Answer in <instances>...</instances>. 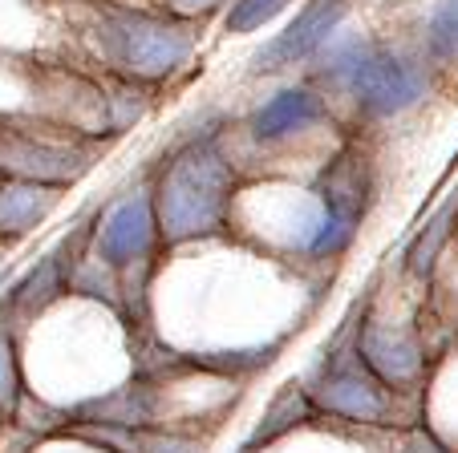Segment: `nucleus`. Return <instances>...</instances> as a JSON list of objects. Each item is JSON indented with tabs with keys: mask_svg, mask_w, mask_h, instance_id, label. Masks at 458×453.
I'll return each instance as SVG.
<instances>
[{
	"mask_svg": "<svg viewBox=\"0 0 458 453\" xmlns=\"http://www.w3.org/2000/svg\"><path fill=\"white\" fill-rule=\"evenodd\" d=\"M65 198V187H45V182H21L9 179L0 187V231L25 235L41 227Z\"/></svg>",
	"mask_w": 458,
	"mask_h": 453,
	"instance_id": "10",
	"label": "nucleus"
},
{
	"mask_svg": "<svg viewBox=\"0 0 458 453\" xmlns=\"http://www.w3.org/2000/svg\"><path fill=\"white\" fill-rule=\"evenodd\" d=\"M304 78L329 97L349 130L361 134V130L389 126L394 118L414 113L430 97L434 69L414 45H398L394 37L345 25L312 57Z\"/></svg>",
	"mask_w": 458,
	"mask_h": 453,
	"instance_id": "1",
	"label": "nucleus"
},
{
	"mask_svg": "<svg viewBox=\"0 0 458 453\" xmlns=\"http://www.w3.org/2000/svg\"><path fill=\"white\" fill-rule=\"evenodd\" d=\"M227 122L216 130H195L174 142L158 166L150 171V195H155L158 227L166 247L216 239L227 231L232 198L243 174L235 166L224 138Z\"/></svg>",
	"mask_w": 458,
	"mask_h": 453,
	"instance_id": "3",
	"label": "nucleus"
},
{
	"mask_svg": "<svg viewBox=\"0 0 458 453\" xmlns=\"http://www.w3.org/2000/svg\"><path fill=\"white\" fill-rule=\"evenodd\" d=\"M296 4H304V0H232L219 17V29L227 37H251L259 29L276 25L280 17H288Z\"/></svg>",
	"mask_w": 458,
	"mask_h": 453,
	"instance_id": "12",
	"label": "nucleus"
},
{
	"mask_svg": "<svg viewBox=\"0 0 458 453\" xmlns=\"http://www.w3.org/2000/svg\"><path fill=\"white\" fill-rule=\"evenodd\" d=\"M17 360H13V344L0 336V401L13 405L17 401Z\"/></svg>",
	"mask_w": 458,
	"mask_h": 453,
	"instance_id": "14",
	"label": "nucleus"
},
{
	"mask_svg": "<svg viewBox=\"0 0 458 453\" xmlns=\"http://www.w3.org/2000/svg\"><path fill=\"white\" fill-rule=\"evenodd\" d=\"M102 138L78 134L61 122H0V174L45 187H78L106 155Z\"/></svg>",
	"mask_w": 458,
	"mask_h": 453,
	"instance_id": "5",
	"label": "nucleus"
},
{
	"mask_svg": "<svg viewBox=\"0 0 458 453\" xmlns=\"http://www.w3.org/2000/svg\"><path fill=\"white\" fill-rule=\"evenodd\" d=\"M158 247H166V243H163V227H158L155 195H150V179H147L106 203V211L89 227L86 259L98 264L102 272L126 275L134 267H147L158 256Z\"/></svg>",
	"mask_w": 458,
	"mask_h": 453,
	"instance_id": "6",
	"label": "nucleus"
},
{
	"mask_svg": "<svg viewBox=\"0 0 458 453\" xmlns=\"http://www.w3.org/2000/svg\"><path fill=\"white\" fill-rule=\"evenodd\" d=\"M414 45L430 69L458 65V0H430L414 25Z\"/></svg>",
	"mask_w": 458,
	"mask_h": 453,
	"instance_id": "11",
	"label": "nucleus"
},
{
	"mask_svg": "<svg viewBox=\"0 0 458 453\" xmlns=\"http://www.w3.org/2000/svg\"><path fill=\"white\" fill-rule=\"evenodd\" d=\"M450 222H458V195L450 198V203L442 206V211L434 214L430 222H426L422 231H418V239L410 243V251H406V272L410 275L426 280V275L434 272V259H438L442 243L450 239Z\"/></svg>",
	"mask_w": 458,
	"mask_h": 453,
	"instance_id": "13",
	"label": "nucleus"
},
{
	"mask_svg": "<svg viewBox=\"0 0 458 453\" xmlns=\"http://www.w3.org/2000/svg\"><path fill=\"white\" fill-rule=\"evenodd\" d=\"M86 69L134 86H174L187 78L203 49V25L171 17L150 0H89L78 21Z\"/></svg>",
	"mask_w": 458,
	"mask_h": 453,
	"instance_id": "2",
	"label": "nucleus"
},
{
	"mask_svg": "<svg viewBox=\"0 0 458 453\" xmlns=\"http://www.w3.org/2000/svg\"><path fill=\"white\" fill-rule=\"evenodd\" d=\"M353 130L337 118L333 102L312 86L304 73L284 78L272 94H264L240 122H227L224 138L235 166L243 171L248 158L268 163V171H293L296 155L325 163ZM264 171V174H268Z\"/></svg>",
	"mask_w": 458,
	"mask_h": 453,
	"instance_id": "4",
	"label": "nucleus"
},
{
	"mask_svg": "<svg viewBox=\"0 0 458 453\" xmlns=\"http://www.w3.org/2000/svg\"><path fill=\"white\" fill-rule=\"evenodd\" d=\"M353 0H304L301 9L259 45L248 61L251 78H296L312 65L325 45L349 25Z\"/></svg>",
	"mask_w": 458,
	"mask_h": 453,
	"instance_id": "8",
	"label": "nucleus"
},
{
	"mask_svg": "<svg viewBox=\"0 0 458 453\" xmlns=\"http://www.w3.org/2000/svg\"><path fill=\"white\" fill-rule=\"evenodd\" d=\"M353 344L365 365H369L389 389H398V393H406L418 376L426 373V348H422L418 328L406 324V320H394V316H386V312H377V304H369V312L361 316V324H357V332H353Z\"/></svg>",
	"mask_w": 458,
	"mask_h": 453,
	"instance_id": "9",
	"label": "nucleus"
},
{
	"mask_svg": "<svg viewBox=\"0 0 458 453\" xmlns=\"http://www.w3.org/2000/svg\"><path fill=\"white\" fill-rule=\"evenodd\" d=\"M304 393H309L312 409L341 421H361V425H386V421H394V409H398V389H389L365 365L357 344L325 352V360L317 365Z\"/></svg>",
	"mask_w": 458,
	"mask_h": 453,
	"instance_id": "7",
	"label": "nucleus"
}]
</instances>
